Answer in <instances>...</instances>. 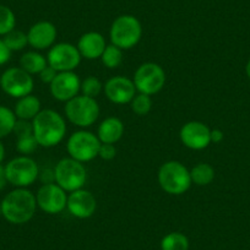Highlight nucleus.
Wrapping results in <instances>:
<instances>
[{
    "mask_svg": "<svg viewBox=\"0 0 250 250\" xmlns=\"http://www.w3.org/2000/svg\"><path fill=\"white\" fill-rule=\"evenodd\" d=\"M1 205V216L13 225H25L31 221L37 210L36 195L26 188H16L6 194Z\"/></svg>",
    "mask_w": 250,
    "mask_h": 250,
    "instance_id": "obj_1",
    "label": "nucleus"
},
{
    "mask_svg": "<svg viewBox=\"0 0 250 250\" xmlns=\"http://www.w3.org/2000/svg\"><path fill=\"white\" fill-rule=\"evenodd\" d=\"M33 135L42 147L59 145L66 135V123L62 115L53 109H42L32 120Z\"/></svg>",
    "mask_w": 250,
    "mask_h": 250,
    "instance_id": "obj_2",
    "label": "nucleus"
},
{
    "mask_svg": "<svg viewBox=\"0 0 250 250\" xmlns=\"http://www.w3.org/2000/svg\"><path fill=\"white\" fill-rule=\"evenodd\" d=\"M158 184L162 190L170 195H182L190 189L191 177L188 169L179 161H168L158 169Z\"/></svg>",
    "mask_w": 250,
    "mask_h": 250,
    "instance_id": "obj_3",
    "label": "nucleus"
},
{
    "mask_svg": "<svg viewBox=\"0 0 250 250\" xmlns=\"http://www.w3.org/2000/svg\"><path fill=\"white\" fill-rule=\"evenodd\" d=\"M109 37L112 44L117 45L120 49H131L143 37V26L135 16L120 15L110 26Z\"/></svg>",
    "mask_w": 250,
    "mask_h": 250,
    "instance_id": "obj_4",
    "label": "nucleus"
},
{
    "mask_svg": "<svg viewBox=\"0 0 250 250\" xmlns=\"http://www.w3.org/2000/svg\"><path fill=\"white\" fill-rule=\"evenodd\" d=\"M55 183L65 191H73L83 189L87 180V170L83 163L74 158H62L54 167Z\"/></svg>",
    "mask_w": 250,
    "mask_h": 250,
    "instance_id": "obj_5",
    "label": "nucleus"
},
{
    "mask_svg": "<svg viewBox=\"0 0 250 250\" xmlns=\"http://www.w3.org/2000/svg\"><path fill=\"white\" fill-rule=\"evenodd\" d=\"M64 110L69 122L79 128H88L100 117V105L96 98L83 95H78L66 102Z\"/></svg>",
    "mask_w": 250,
    "mask_h": 250,
    "instance_id": "obj_6",
    "label": "nucleus"
},
{
    "mask_svg": "<svg viewBox=\"0 0 250 250\" xmlns=\"http://www.w3.org/2000/svg\"><path fill=\"white\" fill-rule=\"evenodd\" d=\"M101 141L93 133L87 130L75 131L70 135L66 143L69 156L81 163L90 162L98 157Z\"/></svg>",
    "mask_w": 250,
    "mask_h": 250,
    "instance_id": "obj_7",
    "label": "nucleus"
},
{
    "mask_svg": "<svg viewBox=\"0 0 250 250\" xmlns=\"http://www.w3.org/2000/svg\"><path fill=\"white\" fill-rule=\"evenodd\" d=\"M8 182L16 188H27L32 185L40 175V167L33 158L19 156L5 166Z\"/></svg>",
    "mask_w": 250,
    "mask_h": 250,
    "instance_id": "obj_8",
    "label": "nucleus"
},
{
    "mask_svg": "<svg viewBox=\"0 0 250 250\" xmlns=\"http://www.w3.org/2000/svg\"><path fill=\"white\" fill-rule=\"evenodd\" d=\"M133 81L139 93L152 96L165 87L166 73L156 62H144L136 69Z\"/></svg>",
    "mask_w": 250,
    "mask_h": 250,
    "instance_id": "obj_9",
    "label": "nucleus"
},
{
    "mask_svg": "<svg viewBox=\"0 0 250 250\" xmlns=\"http://www.w3.org/2000/svg\"><path fill=\"white\" fill-rule=\"evenodd\" d=\"M33 83L32 75L26 73L23 69L9 68L0 76V87L8 96L14 98H21L32 93Z\"/></svg>",
    "mask_w": 250,
    "mask_h": 250,
    "instance_id": "obj_10",
    "label": "nucleus"
},
{
    "mask_svg": "<svg viewBox=\"0 0 250 250\" xmlns=\"http://www.w3.org/2000/svg\"><path fill=\"white\" fill-rule=\"evenodd\" d=\"M48 65L54 68L58 73L74 71L81 62V54L78 47L71 43H57L49 48L47 55Z\"/></svg>",
    "mask_w": 250,
    "mask_h": 250,
    "instance_id": "obj_11",
    "label": "nucleus"
},
{
    "mask_svg": "<svg viewBox=\"0 0 250 250\" xmlns=\"http://www.w3.org/2000/svg\"><path fill=\"white\" fill-rule=\"evenodd\" d=\"M36 200H37V206L43 212L57 215L66 208L68 195L66 191L57 183H50V184H43L38 189Z\"/></svg>",
    "mask_w": 250,
    "mask_h": 250,
    "instance_id": "obj_12",
    "label": "nucleus"
},
{
    "mask_svg": "<svg viewBox=\"0 0 250 250\" xmlns=\"http://www.w3.org/2000/svg\"><path fill=\"white\" fill-rule=\"evenodd\" d=\"M179 138L185 147L200 151L211 144V129L201 122H188L180 129Z\"/></svg>",
    "mask_w": 250,
    "mask_h": 250,
    "instance_id": "obj_13",
    "label": "nucleus"
},
{
    "mask_svg": "<svg viewBox=\"0 0 250 250\" xmlns=\"http://www.w3.org/2000/svg\"><path fill=\"white\" fill-rule=\"evenodd\" d=\"M49 87L54 100L66 103L79 95L81 80L74 71H62L58 73Z\"/></svg>",
    "mask_w": 250,
    "mask_h": 250,
    "instance_id": "obj_14",
    "label": "nucleus"
},
{
    "mask_svg": "<svg viewBox=\"0 0 250 250\" xmlns=\"http://www.w3.org/2000/svg\"><path fill=\"white\" fill-rule=\"evenodd\" d=\"M103 90H104L105 97L114 104L130 103L136 95L134 81L122 75L109 79L103 86Z\"/></svg>",
    "mask_w": 250,
    "mask_h": 250,
    "instance_id": "obj_15",
    "label": "nucleus"
},
{
    "mask_svg": "<svg viewBox=\"0 0 250 250\" xmlns=\"http://www.w3.org/2000/svg\"><path fill=\"white\" fill-rule=\"evenodd\" d=\"M66 208L76 218L86 220L92 217L97 208V200L91 191L79 189L68 196Z\"/></svg>",
    "mask_w": 250,
    "mask_h": 250,
    "instance_id": "obj_16",
    "label": "nucleus"
},
{
    "mask_svg": "<svg viewBox=\"0 0 250 250\" xmlns=\"http://www.w3.org/2000/svg\"><path fill=\"white\" fill-rule=\"evenodd\" d=\"M58 31L50 21H38L27 32L28 44L37 50L49 49L55 44Z\"/></svg>",
    "mask_w": 250,
    "mask_h": 250,
    "instance_id": "obj_17",
    "label": "nucleus"
},
{
    "mask_svg": "<svg viewBox=\"0 0 250 250\" xmlns=\"http://www.w3.org/2000/svg\"><path fill=\"white\" fill-rule=\"evenodd\" d=\"M76 47L80 52L81 58H85L87 60H96L100 59L101 55L103 54L107 43L102 33L91 31L81 36Z\"/></svg>",
    "mask_w": 250,
    "mask_h": 250,
    "instance_id": "obj_18",
    "label": "nucleus"
},
{
    "mask_svg": "<svg viewBox=\"0 0 250 250\" xmlns=\"http://www.w3.org/2000/svg\"><path fill=\"white\" fill-rule=\"evenodd\" d=\"M124 135V124L119 118H105L97 129V138L102 144H115Z\"/></svg>",
    "mask_w": 250,
    "mask_h": 250,
    "instance_id": "obj_19",
    "label": "nucleus"
},
{
    "mask_svg": "<svg viewBox=\"0 0 250 250\" xmlns=\"http://www.w3.org/2000/svg\"><path fill=\"white\" fill-rule=\"evenodd\" d=\"M41 101L36 96L28 95L25 97L19 98L15 104V113L18 119L22 120H33L36 115L41 112Z\"/></svg>",
    "mask_w": 250,
    "mask_h": 250,
    "instance_id": "obj_20",
    "label": "nucleus"
},
{
    "mask_svg": "<svg viewBox=\"0 0 250 250\" xmlns=\"http://www.w3.org/2000/svg\"><path fill=\"white\" fill-rule=\"evenodd\" d=\"M47 65V58L41 54V53L33 52V50L25 53L20 58V68L23 69L30 75H37V74L40 75L41 71Z\"/></svg>",
    "mask_w": 250,
    "mask_h": 250,
    "instance_id": "obj_21",
    "label": "nucleus"
},
{
    "mask_svg": "<svg viewBox=\"0 0 250 250\" xmlns=\"http://www.w3.org/2000/svg\"><path fill=\"white\" fill-rule=\"evenodd\" d=\"M190 177L194 184L205 187L211 184V182L215 179V169L208 163H198L195 167L191 168Z\"/></svg>",
    "mask_w": 250,
    "mask_h": 250,
    "instance_id": "obj_22",
    "label": "nucleus"
},
{
    "mask_svg": "<svg viewBox=\"0 0 250 250\" xmlns=\"http://www.w3.org/2000/svg\"><path fill=\"white\" fill-rule=\"evenodd\" d=\"M161 250H189V239L180 232H170L161 240Z\"/></svg>",
    "mask_w": 250,
    "mask_h": 250,
    "instance_id": "obj_23",
    "label": "nucleus"
},
{
    "mask_svg": "<svg viewBox=\"0 0 250 250\" xmlns=\"http://www.w3.org/2000/svg\"><path fill=\"white\" fill-rule=\"evenodd\" d=\"M16 120L18 118L14 110L5 105H0V140L13 133Z\"/></svg>",
    "mask_w": 250,
    "mask_h": 250,
    "instance_id": "obj_24",
    "label": "nucleus"
},
{
    "mask_svg": "<svg viewBox=\"0 0 250 250\" xmlns=\"http://www.w3.org/2000/svg\"><path fill=\"white\" fill-rule=\"evenodd\" d=\"M123 58V49L114 44H108L100 59L102 60V64L105 68L117 69L122 65Z\"/></svg>",
    "mask_w": 250,
    "mask_h": 250,
    "instance_id": "obj_25",
    "label": "nucleus"
},
{
    "mask_svg": "<svg viewBox=\"0 0 250 250\" xmlns=\"http://www.w3.org/2000/svg\"><path fill=\"white\" fill-rule=\"evenodd\" d=\"M3 41L5 42V44L8 45V48L11 52L22 50L28 44L27 33L19 30H13L11 32H9L8 35L4 36Z\"/></svg>",
    "mask_w": 250,
    "mask_h": 250,
    "instance_id": "obj_26",
    "label": "nucleus"
},
{
    "mask_svg": "<svg viewBox=\"0 0 250 250\" xmlns=\"http://www.w3.org/2000/svg\"><path fill=\"white\" fill-rule=\"evenodd\" d=\"M16 16L9 6L0 4V36H5L15 30Z\"/></svg>",
    "mask_w": 250,
    "mask_h": 250,
    "instance_id": "obj_27",
    "label": "nucleus"
},
{
    "mask_svg": "<svg viewBox=\"0 0 250 250\" xmlns=\"http://www.w3.org/2000/svg\"><path fill=\"white\" fill-rule=\"evenodd\" d=\"M130 105L131 110H133L136 115L144 117V115H147L148 113L151 112V108H152V100H151V96L145 95V93H138L130 102Z\"/></svg>",
    "mask_w": 250,
    "mask_h": 250,
    "instance_id": "obj_28",
    "label": "nucleus"
},
{
    "mask_svg": "<svg viewBox=\"0 0 250 250\" xmlns=\"http://www.w3.org/2000/svg\"><path fill=\"white\" fill-rule=\"evenodd\" d=\"M103 83H101L100 79H97L96 76H88L85 80L81 81V93L83 96H87V97L96 98L101 95L103 90Z\"/></svg>",
    "mask_w": 250,
    "mask_h": 250,
    "instance_id": "obj_29",
    "label": "nucleus"
},
{
    "mask_svg": "<svg viewBox=\"0 0 250 250\" xmlns=\"http://www.w3.org/2000/svg\"><path fill=\"white\" fill-rule=\"evenodd\" d=\"M38 146L40 145H38L37 140H36L33 134L16 138V150H18L20 153H22L23 156H27V155H31V153H33L36 150H37Z\"/></svg>",
    "mask_w": 250,
    "mask_h": 250,
    "instance_id": "obj_30",
    "label": "nucleus"
},
{
    "mask_svg": "<svg viewBox=\"0 0 250 250\" xmlns=\"http://www.w3.org/2000/svg\"><path fill=\"white\" fill-rule=\"evenodd\" d=\"M13 133L15 134L16 138H20V136H25V135H31V134H33L32 122H30V120L18 119L16 120L15 128H14Z\"/></svg>",
    "mask_w": 250,
    "mask_h": 250,
    "instance_id": "obj_31",
    "label": "nucleus"
},
{
    "mask_svg": "<svg viewBox=\"0 0 250 250\" xmlns=\"http://www.w3.org/2000/svg\"><path fill=\"white\" fill-rule=\"evenodd\" d=\"M117 156V148L114 144H102L101 143L100 151H98V157L103 161H112Z\"/></svg>",
    "mask_w": 250,
    "mask_h": 250,
    "instance_id": "obj_32",
    "label": "nucleus"
},
{
    "mask_svg": "<svg viewBox=\"0 0 250 250\" xmlns=\"http://www.w3.org/2000/svg\"><path fill=\"white\" fill-rule=\"evenodd\" d=\"M57 75H58V71L55 70L54 68H52L50 65H47L40 73V79L43 83H48V85H50Z\"/></svg>",
    "mask_w": 250,
    "mask_h": 250,
    "instance_id": "obj_33",
    "label": "nucleus"
},
{
    "mask_svg": "<svg viewBox=\"0 0 250 250\" xmlns=\"http://www.w3.org/2000/svg\"><path fill=\"white\" fill-rule=\"evenodd\" d=\"M11 50L9 49L8 45L5 44L3 40H0V66L5 65L6 62L10 60Z\"/></svg>",
    "mask_w": 250,
    "mask_h": 250,
    "instance_id": "obj_34",
    "label": "nucleus"
},
{
    "mask_svg": "<svg viewBox=\"0 0 250 250\" xmlns=\"http://www.w3.org/2000/svg\"><path fill=\"white\" fill-rule=\"evenodd\" d=\"M38 178L41 179V182L43 184H50V183H55V174H54V169L52 168H47V169L40 170V175Z\"/></svg>",
    "mask_w": 250,
    "mask_h": 250,
    "instance_id": "obj_35",
    "label": "nucleus"
},
{
    "mask_svg": "<svg viewBox=\"0 0 250 250\" xmlns=\"http://www.w3.org/2000/svg\"><path fill=\"white\" fill-rule=\"evenodd\" d=\"M223 131L220 129H213L211 130V143L213 144H220L223 140Z\"/></svg>",
    "mask_w": 250,
    "mask_h": 250,
    "instance_id": "obj_36",
    "label": "nucleus"
},
{
    "mask_svg": "<svg viewBox=\"0 0 250 250\" xmlns=\"http://www.w3.org/2000/svg\"><path fill=\"white\" fill-rule=\"evenodd\" d=\"M8 178H6L5 173V166L0 165V190H3L4 188L8 184Z\"/></svg>",
    "mask_w": 250,
    "mask_h": 250,
    "instance_id": "obj_37",
    "label": "nucleus"
},
{
    "mask_svg": "<svg viewBox=\"0 0 250 250\" xmlns=\"http://www.w3.org/2000/svg\"><path fill=\"white\" fill-rule=\"evenodd\" d=\"M4 158H5V147H4L3 143L0 141V165L4 161Z\"/></svg>",
    "mask_w": 250,
    "mask_h": 250,
    "instance_id": "obj_38",
    "label": "nucleus"
},
{
    "mask_svg": "<svg viewBox=\"0 0 250 250\" xmlns=\"http://www.w3.org/2000/svg\"><path fill=\"white\" fill-rule=\"evenodd\" d=\"M245 73H247L248 78L250 79V59L248 60V62H247V66H245Z\"/></svg>",
    "mask_w": 250,
    "mask_h": 250,
    "instance_id": "obj_39",
    "label": "nucleus"
},
{
    "mask_svg": "<svg viewBox=\"0 0 250 250\" xmlns=\"http://www.w3.org/2000/svg\"><path fill=\"white\" fill-rule=\"evenodd\" d=\"M0 216H1V205H0Z\"/></svg>",
    "mask_w": 250,
    "mask_h": 250,
    "instance_id": "obj_40",
    "label": "nucleus"
}]
</instances>
